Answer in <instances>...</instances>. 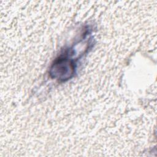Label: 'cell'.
<instances>
[{
  "label": "cell",
  "instance_id": "obj_1",
  "mask_svg": "<svg viewBox=\"0 0 157 157\" xmlns=\"http://www.w3.org/2000/svg\"><path fill=\"white\" fill-rule=\"evenodd\" d=\"M74 61L68 58L67 56H61L52 64L50 71V75L58 80H68L74 73Z\"/></svg>",
  "mask_w": 157,
  "mask_h": 157
}]
</instances>
